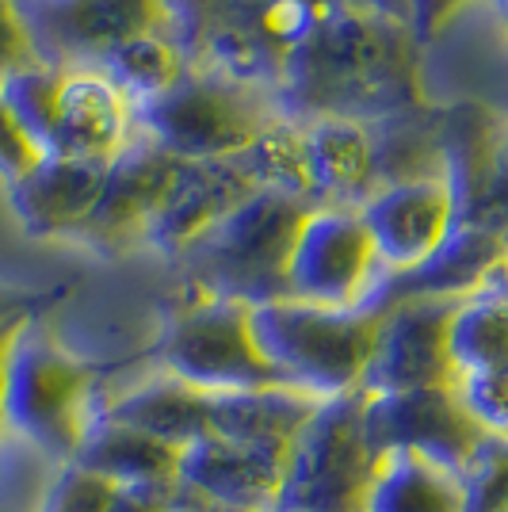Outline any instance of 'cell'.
Instances as JSON below:
<instances>
[{"instance_id": "obj_23", "label": "cell", "mask_w": 508, "mask_h": 512, "mask_svg": "<svg viewBox=\"0 0 508 512\" xmlns=\"http://www.w3.org/2000/svg\"><path fill=\"white\" fill-rule=\"evenodd\" d=\"M321 398H310L295 386H253L211 398V436L237 444H279L291 448L295 436L314 417Z\"/></svg>"}, {"instance_id": "obj_35", "label": "cell", "mask_w": 508, "mask_h": 512, "mask_svg": "<svg viewBox=\"0 0 508 512\" xmlns=\"http://www.w3.org/2000/svg\"><path fill=\"white\" fill-rule=\"evenodd\" d=\"M43 161V153H39V146L23 134V127L12 119V111H8V104L0 100V180L12 188L16 180H23L27 172L35 169Z\"/></svg>"}, {"instance_id": "obj_21", "label": "cell", "mask_w": 508, "mask_h": 512, "mask_svg": "<svg viewBox=\"0 0 508 512\" xmlns=\"http://www.w3.org/2000/svg\"><path fill=\"white\" fill-rule=\"evenodd\" d=\"M77 467L100 474L111 486H146V490H180V448L149 436L142 428L127 425L111 413H96L88 425L81 451L73 459Z\"/></svg>"}, {"instance_id": "obj_33", "label": "cell", "mask_w": 508, "mask_h": 512, "mask_svg": "<svg viewBox=\"0 0 508 512\" xmlns=\"http://www.w3.org/2000/svg\"><path fill=\"white\" fill-rule=\"evenodd\" d=\"M470 226H482V230H493L508 241V127L493 150V165H489L486 188H482V199L474 214L466 218Z\"/></svg>"}, {"instance_id": "obj_20", "label": "cell", "mask_w": 508, "mask_h": 512, "mask_svg": "<svg viewBox=\"0 0 508 512\" xmlns=\"http://www.w3.org/2000/svg\"><path fill=\"white\" fill-rule=\"evenodd\" d=\"M310 199L318 207H360L375 192L371 134L352 119H314L302 127Z\"/></svg>"}, {"instance_id": "obj_25", "label": "cell", "mask_w": 508, "mask_h": 512, "mask_svg": "<svg viewBox=\"0 0 508 512\" xmlns=\"http://www.w3.org/2000/svg\"><path fill=\"white\" fill-rule=\"evenodd\" d=\"M360 512H463V482L421 455H379Z\"/></svg>"}, {"instance_id": "obj_7", "label": "cell", "mask_w": 508, "mask_h": 512, "mask_svg": "<svg viewBox=\"0 0 508 512\" xmlns=\"http://www.w3.org/2000/svg\"><path fill=\"white\" fill-rule=\"evenodd\" d=\"M363 390L318 402L291 444L279 512H360L379 455L363 432Z\"/></svg>"}, {"instance_id": "obj_43", "label": "cell", "mask_w": 508, "mask_h": 512, "mask_svg": "<svg viewBox=\"0 0 508 512\" xmlns=\"http://www.w3.org/2000/svg\"><path fill=\"white\" fill-rule=\"evenodd\" d=\"M501 283L508 287V260H505V272H501Z\"/></svg>"}, {"instance_id": "obj_28", "label": "cell", "mask_w": 508, "mask_h": 512, "mask_svg": "<svg viewBox=\"0 0 508 512\" xmlns=\"http://www.w3.org/2000/svg\"><path fill=\"white\" fill-rule=\"evenodd\" d=\"M233 161L253 180L256 192H283L310 199L306 157H302V127L287 123V119L272 123L249 150H241Z\"/></svg>"}, {"instance_id": "obj_6", "label": "cell", "mask_w": 508, "mask_h": 512, "mask_svg": "<svg viewBox=\"0 0 508 512\" xmlns=\"http://www.w3.org/2000/svg\"><path fill=\"white\" fill-rule=\"evenodd\" d=\"M96 413V371L31 325L12 352L0 428L73 463Z\"/></svg>"}, {"instance_id": "obj_40", "label": "cell", "mask_w": 508, "mask_h": 512, "mask_svg": "<svg viewBox=\"0 0 508 512\" xmlns=\"http://www.w3.org/2000/svg\"><path fill=\"white\" fill-rule=\"evenodd\" d=\"M23 314H35V299H27L20 291H0V325Z\"/></svg>"}, {"instance_id": "obj_29", "label": "cell", "mask_w": 508, "mask_h": 512, "mask_svg": "<svg viewBox=\"0 0 508 512\" xmlns=\"http://www.w3.org/2000/svg\"><path fill=\"white\" fill-rule=\"evenodd\" d=\"M65 73L54 65H27L20 73L0 81V100L8 104L12 119L23 134L39 146L43 157H54V134H58V104H62Z\"/></svg>"}, {"instance_id": "obj_36", "label": "cell", "mask_w": 508, "mask_h": 512, "mask_svg": "<svg viewBox=\"0 0 508 512\" xmlns=\"http://www.w3.org/2000/svg\"><path fill=\"white\" fill-rule=\"evenodd\" d=\"M470 0H409V27L417 35V43H432L447 23L463 12Z\"/></svg>"}, {"instance_id": "obj_41", "label": "cell", "mask_w": 508, "mask_h": 512, "mask_svg": "<svg viewBox=\"0 0 508 512\" xmlns=\"http://www.w3.org/2000/svg\"><path fill=\"white\" fill-rule=\"evenodd\" d=\"M172 512H218V509H211V505H199V501H180Z\"/></svg>"}, {"instance_id": "obj_5", "label": "cell", "mask_w": 508, "mask_h": 512, "mask_svg": "<svg viewBox=\"0 0 508 512\" xmlns=\"http://www.w3.org/2000/svg\"><path fill=\"white\" fill-rule=\"evenodd\" d=\"M130 115L138 134L184 165L237 157L283 119L264 88L233 85L195 69H184V77L165 96Z\"/></svg>"}, {"instance_id": "obj_4", "label": "cell", "mask_w": 508, "mask_h": 512, "mask_svg": "<svg viewBox=\"0 0 508 512\" xmlns=\"http://www.w3.org/2000/svg\"><path fill=\"white\" fill-rule=\"evenodd\" d=\"M253 333L283 386L310 398L363 390V375L379 341L375 310H329L314 302L276 299L253 306Z\"/></svg>"}, {"instance_id": "obj_10", "label": "cell", "mask_w": 508, "mask_h": 512, "mask_svg": "<svg viewBox=\"0 0 508 512\" xmlns=\"http://www.w3.org/2000/svg\"><path fill=\"white\" fill-rule=\"evenodd\" d=\"M382 279L375 241L356 207H314L287 264V299L360 310Z\"/></svg>"}, {"instance_id": "obj_8", "label": "cell", "mask_w": 508, "mask_h": 512, "mask_svg": "<svg viewBox=\"0 0 508 512\" xmlns=\"http://www.w3.org/2000/svg\"><path fill=\"white\" fill-rule=\"evenodd\" d=\"M165 375L203 394H233L253 386H276V371L264 360L253 333V306L230 299H195L169 321L161 341Z\"/></svg>"}, {"instance_id": "obj_22", "label": "cell", "mask_w": 508, "mask_h": 512, "mask_svg": "<svg viewBox=\"0 0 508 512\" xmlns=\"http://www.w3.org/2000/svg\"><path fill=\"white\" fill-rule=\"evenodd\" d=\"M501 134H505V123L486 104L459 100V104L440 107L436 153H440V176L455 199V222H466L478 207Z\"/></svg>"}, {"instance_id": "obj_3", "label": "cell", "mask_w": 508, "mask_h": 512, "mask_svg": "<svg viewBox=\"0 0 508 512\" xmlns=\"http://www.w3.org/2000/svg\"><path fill=\"white\" fill-rule=\"evenodd\" d=\"M314 199L253 192L222 222L176 256L195 299H230L241 306L287 299V264Z\"/></svg>"}, {"instance_id": "obj_38", "label": "cell", "mask_w": 508, "mask_h": 512, "mask_svg": "<svg viewBox=\"0 0 508 512\" xmlns=\"http://www.w3.org/2000/svg\"><path fill=\"white\" fill-rule=\"evenodd\" d=\"M35 325V314H23V318H12L0 325V413H4V390H8V367H12V352L20 337Z\"/></svg>"}, {"instance_id": "obj_31", "label": "cell", "mask_w": 508, "mask_h": 512, "mask_svg": "<svg viewBox=\"0 0 508 512\" xmlns=\"http://www.w3.org/2000/svg\"><path fill=\"white\" fill-rule=\"evenodd\" d=\"M459 394L486 436H508V367L463 375Z\"/></svg>"}, {"instance_id": "obj_30", "label": "cell", "mask_w": 508, "mask_h": 512, "mask_svg": "<svg viewBox=\"0 0 508 512\" xmlns=\"http://www.w3.org/2000/svg\"><path fill=\"white\" fill-rule=\"evenodd\" d=\"M463 512H508V436H486L459 470Z\"/></svg>"}, {"instance_id": "obj_37", "label": "cell", "mask_w": 508, "mask_h": 512, "mask_svg": "<svg viewBox=\"0 0 508 512\" xmlns=\"http://www.w3.org/2000/svg\"><path fill=\"white\" fill-rule=\"evenodd\" d=\"M184 501L180 490H146V486H115L107 512H172Z\"/></svg>"}, {"instance_id": "obj_9", "label": "cell", "mask_w": 508, "mask_h": 512, "mask_svg": "<svg viewBox=\"0 0 508 512\" xmlns=\"http://www.w3.org/2000/svg\"><path fill=\"white\" fill-rule=\"evenodd\" d=\"M39 62L62 73L100 69L111 50L142 35H169L165 0H16Z\"/></svg>"}, {"instance_id": "obj_14", "label": "cell", "mask_w": 508, "mask_h": 512, "mask_svg": "<svg viewBox=\"0 0 508 512\" xmlns=\"http://www.w3.org/2000/svg\"><path fill=\"white\" fill-rule=\"evenodd\" d=\"M291 448L203 436L180 451V493L218 512H279Z\"/></svg>"}, {"instance_id": "obj_17", "label": "cell", "mask_w": 508, "mask_h": 512, "mask_svg": "<svg viewBox=\"0 0 508 512\" xmlns=\"http://www.w3.org/2000/svg\"><path fill=\"white\" fill-rule=\"evenodd\" d=\"M253 192V180L241 172V165L233 157L180 165L161 211L149 226L146 245H153L165 256H180L191 241H199L214 222H222L241 199H249Z\"/></svg>"}, {"instance_id": "obj_19", "label": "cell", "mask_w": 508, "mask_h": 512, "mask_svg": "<svg viewBox=\"0 0 508 512\" xmlns=\"http://www.w3.org/2000/svg\"><path fill=\"white\" fill-rule=\"evenodd\" d=\"M134 134V115L127 100L92 69L65 73L54 157H73L88 165H111Z\"/></svg>"}, {"instance_id": "obj_34", "label": "cell", "mask_w": 508, "mask_h": 512, "mask_svg": "<svg viewBox=\"0 0 508 512\" xmlns=\"http://www.w3.org/2000/svg\"><path fill=\"white\" fill-rule=\"evenodd\" d=\"M27 65H39V50L31 43V31L20 16V4L0 0V81L27 69Z\"/></svg>"}, {"instance_id": "obj_24", "label": "cell", "mask_w": 508, "mask_h": 512, "mask_svg": "<svg viewBox=\"0 0 508 512\" xmlns=\"http://www.w3.org/2000/svg\"><path fill=\"white\" fill-rule=\"evenodd\" d=\"M104 413L142 428V432L180 451L203 436H211V394L180 383L172 375H157V379L119 394Z\"/></svg>"}, {"instance_id": "obj_12", "label": "cell", "mask_w": 508, "mask_h": 512, "mask_svg": "<svg viewBox=\"0 0 508 512\" xmlns=\"http://www.w3.org/2000/svg\"><path fill=\"white\" fill-rule=\"evenodd\" d=\"M180 165L184 161L157 150L146 134L134 130L123 153L107 165L100 199H96V207L88 211V218L73 237L107 256L127 253L134 245H146L149 226L161 211Z\"/></svg>"}, {"instance_id": "obj_1", "label": "cell", "mask_w": 508, "mask_h": 512, "mask_svg": "<svg viewBox=\"0 0 508 512\" xmlns=\"http://www.w3.org/2000/svg\"><path fill=\"white\" fill-rule=\"evenodd\" d=\"M272 104L295 127L314 119H352L371 127L413 111L424 104L421 43L409 23L337 4L283 65Z\"/></svg>"}, {"instance_id": "obj_15", "label": "cell", "mask_w": 508, "mask_h": 512, "mask_svg": "<svg viewBox=\"0 0 508 512\" xmlns=\"http://www.w3.org/2000/svg\"><path fill=\"white\" fill-rule=\"evenodd\" d=\"M508 260V241L493 230L470 226V222H455L451 234L436 253L421 260L409 272H382L375 283L371 299L363 302L367 310H386L394 302L409 299H440V302H466L478 291L493 287Z\"/></svg>"}, {"instance_id": "obj_13", "label": "cell", "mask_w": 508, "mask_h": 512, "mask_svg": "<svg viewBox=\"0 0 508 512\" xmlns=\"http://www.w3.org/2000/svg\"><path fill=\"white\" fill-rule=\"evenodd\" d=\"M459 302L409 299L379 310V341L363 375L367 394L459 386L447 348V325Z\"/></svg>"}, {"instance_id": "obj_39", "label": "cell", "mask_w": 508, "mask_h": 512, "mask_svg": "<svg viewBox=\"0 0 508 512\" xmlns=\"http://www.w3.org/2000/svg\"><path fill=\"white\" fill-rule=\"evenodd\" d=\"M340 4L367 8V12H379V16H390V20L409 23V0H340Z\"/></svg>"}, {"instance_id": "obj_11", "label": "cell", "mask_w": 508, "mask_h": 512, "mask_svg": "<svg viewBox=\"0 0 508 512\" xmlns=\"http://www.w3.org/2000/svg\"><path fill=\"white\" fill-rule=\"evenodd\" d=\"M367 394V390H363ZM363 432L375 455H421L428 463L459 470L486 440L482 425L470 417L459 386L394 390L363 398Z\"/></svg>"}, {"instance_id": "obj_42", "label": "cell", "mask_w": 508, "mask_h": 512, "mask_svg": "<svg viewBox=\"0 0 508 512\" xmlns=\"http://www.w3.org/2000/svg\"><path fill=\"white\" fill-rule=\"evenodd\" d=\"M497 12H501V20H505V27H508V0H497Z\"/></svg>"}, {"instance_id": "obj_32", "label": "cell", "mask_w": 508, "mask_h": 512, "mask_svg": "<svg viewBox=\"0 0 508 512\" xmlns=\"http://www.w3.org/2000/svg\"><path fill=\"white\" fill-rule=\"evenodd\" d=\"M115 486L104 482L100 474L65 463V470L58 474V482L50 486L43 501V512H107Z\"/></svg>"}, {"instance_id": "obj_26", "label": "cell", "mask_w": 508, "mask_h": 512, "mask_svg": "<svg viewBox=\"0 0 508 512\" xmlns=\"http://www.w3.org/2000/svg\"><path fill=\"white\" fill-rule=\"evenodd\" d=\"M447 348L459 379L508 367V287L501 279L455 306L447 325Z\"/></svg>"}, {"instance_id": "obj_16", "label": "cell", "mask_w": 508, "mask_h": 512, "mask_svg": "<svg viewBox=\"0 0 508 512\" xmlns=\"http://www.w3.org/2000/svg\"><path fill=\"white\" fill-rule=\"evenodd\" d=\"M367 234L375 241L382 272H409L444 245L455 226V199L444 176L386 184L360 207Z\"/></svg>"}, {"instance_id": "obj_2", "label": "cell", "mask_w": 508, "mask_h": 512, "mask_svg": "<svg viewBox=\"0 0 508 512\" xmlns=\"http://www.w3.org/2000/svg\"><path fill=\"white\" fill-rule=\"evenodd\" d=\"M184 65L276 92L283 65L340 0H165Z\"/></svg>"}, {"instance_id": "obj_27", "label": "cell", "mask_w": 508, "mask_h": 512, "mask_svg": "<svg viewBox=\"0 0 508 512\" xmlns=\"http://www.w3.org/2000/svg\"><path fill=\"white\" fill-rule=\"evenodd\" d=\"M184 54L172 43L169 35H142L130 39L119 50H111L100 62V77H107V85L115 88L130 111L153 104L157 96H165L180 77H184Z\"/></svg>"}, {"instance_id": "obj_18", "label": "cell", "mask_w": 508, "mask_h": 512, "mask_svg": "<svg viewBox=\"0 0 508 512\" xmlns=\"http://www.w3.org/2000/svg\"><path fill=\"white\" fill-rule=\"evenodd\" d=\"M107 165L73 157H43L23 180L8 188L12 214L31 237H73L104 188Z\"/></svg>"}]
</instances>
